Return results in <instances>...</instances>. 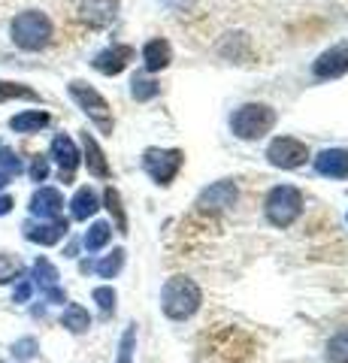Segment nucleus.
Listing matches in <instances>:
<instances>
[{
    "label": "nucleus",
    "instance_id": "f257e3e1",
    "mask_svg": "<svg viewBox=\"0 0 348 363\" xmlns=\"http://www.w3.org/2000/svg\"><path fill=\"white\" fill-rule=\"evenodd\" d=\"M52 33H55L52 18L40 13V9H25L9 25V37H13V43L21 52H43L52 43Z\"/></svg>",
    "mask_w": 348,
    "mask_h": 363
},
{
    "label": "nucleus",
    "instance_id": "f03ea898",
    "mask_svg": "<svg viewBox=\"0 0 348 363\" xmlns=\"http://www.w3.org/2000/svg\"><path fill=\"white\" fill-rule=\"evenodd\" d=\"M200 303H203V294H200L197 281H191L188 276H173L161 291V309L173 321L191 318L200 309Z\"/></svg>",
    "mask_w": 348,
    "mask_h": 363
},
{
    "label": "nucleus",
    "instance_id": "7ed1b4c3",
    "mask_svg": "<svg viewBox=\"0 0 348 363\" xmlns=\"http://www.w3.org/2000/svg\"><path fill=\"white\" fill-rule=\"evenodd\" d=\"M276 128V109L266 104H245L230 116V130L240 140H261Z\"/></svg>",
    "mask_w": 348,
    "mask_h": 363
},
{
    "label": "nucleus",
    "instance_id": "20e7f679",
    "mask_svg": "<svg viewBox=\"0 0 348 363\" xmlns=\"http://www.w3.org/2000/svg\"><path fill=\"white\" fill-rule=\"evenodd\" d=\"M264 212H266L269 224H276V227H291V224L300 218V212H303V194H300L294 185H276V188L266 194Z\"/></svg>",
    "mask_w": 348,
    "mask_h": 363
},
{
    "label": "nucleus",
    "instance_id": "39448f33",
    "mask_svg": "<svg viewBox=\"0 0 348 363\" xmlns=\"http://www.w3.org/2000/svg\"><path fill=\"white\" fill-rule=\"evenodd\" d=\"M70 97L79 104V109L85 112L88 118H91L94 124L103 133H112V116H109V104L103 97L97 94V91L88 85V82H79V79H73L70 82Z\"/></svg>",
    "mask_w": 348,
    "mask_h": 363
},
{
    "label": "nucleus",
    "instance_id": "423d86ee",
    "mask_svg": "<svg viewBox=\"0 0 348 363\" xmlns=\"http://www.w3.org/2000/svg\"><path fill=\"white\" fill-rule=\"evenodd\" d=\"M185 164V155L179 149H149L142 155V167L158 185H170L176 179V173L182 169Z\"/></svg>",
    "mask_w": 348,
    "mask_h": 363
},
{
    "label": "nucleus",
    "instance_id": "0eeeda50",
    "mask_svg": "<svg viewBox=\"0 0 348 363\" xmlns=\"http://www.w3.org/2000/svg\"><path fill=\"white\" fill-rule=\"evenodd\" d=\"M266 161L282 169H297L309 161V149H306V143L294 140V136H276L266 149Z\"/></svg>",
    "mask_w": 348,
    "mask_h": 363
},
{
    "label": "nucleus",
    "instance_id": "6e6552de",
    "mask_svg": "<svg viewBox=\"0 0 348 363\" xmlns=\"http://www.w3.org/2000/svg\"><path fill=\"white\" fill-rule=\"evenodd\" d=\"M52 157H55V164H58L61 182H73L76 169H79L82 155H79V149H76V143H73L67 133H58V136L52 140Z\"/></svg>",
    "mask_w": 348,
    "mask_h": 363
},
{
    "label": "nucleus",
    "instance_id": "1a4fd4ad",
    "mask_svg": "<svg viewBox=\"0 0 348 363\" xmlns=\"http://www.w3.org/2000/svg\"><path fill=\"white\" fill-rule=\"evenodd\" d=\"M118 16V0H82L79 4V21L88 28H109Z\"/></svg>",
    "mask_w": 348,
    "mask_h": 363
},
{
    "label": "nucleus",
    "instance_id": "9d476101",
    "mask_svg": "<svg viewBox=\"0 0 348 363\" xmlns=\"http://www.w3.org/2000/svg\"><path fill=\"white\" fill-rule=\"evenodd\" d=\"M233 203H237V185H233L230 179H221L215 185L203 188V194L197 197L200 212H221V209L233 206Z\"/></svg>",
    "mask_w": 348,
    "mask_h": 363
},
{
    "label": "nucleus",
    "instance_id": "9b49d317",
    "mask_svg": "<svg viewBox=\"0 0 348 363\" xmlns=\"http://www.w3.org/2000/svg\"><path fill=\"white\" fill-rule=\"evenodd\" d=\"M312 70H315L318 79H339V76H345L348 73V43L330 45L327 52H321Z\"/></svg>",
    "mask_w": 348,
    "mask_h": 363
},
{
    "label": "nucleus",
    "instance_id": "f8f14e48",
    "mask_svg": "<svg viewBox=\"0 0 348 363\" xmlns=\"http://www.w3.org/2000/svg\"><path fill=\"white\" fill-rule=\"evenodd\" d=\"M133 61V49L130 45H109L100 55H94V70L103 73V76H118L125 67Z\"/></svg>",
    "mask_w": 348,
    "mask_h": 363
},
{
    "label": "nucleus",
    "instance_id": "ddd939ff",
    "mask_svg": "<svg viewBox=\"0 0 348 363\" xmlns=\"http://www.w3.org/2000/svg\"><path fill=\"white\" fill-rule=\"evenodd\" d=\"M67 224L64 218H55V221H43V224H25V240L28 242H37V245H55L67 236Z\"/></svg>",
    "mask_w": 348,
    "mask_h": 363
},
{
    "label": "nucleus",
    "instance_id": "4468645a",
    "mask_svg": "<svg viewBox=\"0 0 348 363\" xmlns=\"http://www.w3.org/2000/svg\"><path fill=\"white\" fill-rule=\"evenodd\" d=\"M64 209V197L58 188H40L37 194L30 197V212L37 218H46V221H55Z\"/></svg>",
    "mask_w": 348,
    "mask_h": 363
},
{
    "label": "nucleus",
    "instance_id": "2eb2a0df",
    "mask_svg": "<svg viewBox=\"0 0 348 363\" xmlns=\"http://www.w3.org/2000/svg\"><path fill=\"white\" fill-rule=\"evenodd\" d=\"M315 169L330 179H348V152L345 149H324L315 157Z\"/></svg>",
    "mask_w": 348,
    "mask_h": 363
},
{
    "label": "nucleus",
    "instance_id": "dca6fc26",
    "mask_svg": "<svg viewBox=\"0 0 348 363\" xmlns=\"http://www.w3.org/2000/svg\"><path fill=\"white\" fill-rule=\"evenodd\" d=\"M142 61H145V70L149 73H158L164 67H170L173 61V49L167 40H149L142 45Z\"/></svg>",
    "mask_w": 348,
    "mask_h": 363
},
{
    "label": "nucleus",
    "instance_id": "f3484780",
    "mask_svg": "<svg viewBox=\"0 0 348 363\" xmlns=\"http://www.w3.org/2000/svg\"><path fill=\"white\" fill-rule=\"evenodd\" d=\"M49 112L43 109H28V112H18V116L9 118V130L16 133H37L43 128H49Z\"/></svg>",
    "mask_w": 348,
    "mask_h": 363
},
{
    "label": "nucleus",
    "instance_id": "a211bd4d",
    "mask_svg": "<svg viewBox=\"0 0 348 363\" xmlns=\"http://www.w3.org/2000/svg\"><path fill=\"white\" fill-rule=\"evenodd\" d=\"M82 145H85V164H88V173L97 176V179H109V164H106V155L100 152V145L91 133H82Z\"/></svg>",
    "mask_w": 348,
    "mask_h": 363
},
{
    "label": "nucleus",
    "instance_id": "6ab92c4d",
    "mask_svg": "<svg viewBox=\"0 0 348 363\" xmlns=\"http://www.w3.org/2000/svg\"><path fill=\"white\" fill-rule=\"evenodd\" d=\"M97 209H100V200H97V194H94V191L88 188V185H85V188H79V191L73 194L70 212H73V218H76V221H88Z\"/></svg>",
    "mask_w": 348,
    "mask_h": 363
},
{
    "label": "nucleus",
    "instance_id": "aec40b11",
    "mask_svg": "<svg viewBox=\"0 0 348 363\" xmlns=\"http://www.w3.org/2000/svg\"><path fill=\"white\" fill-rule=\"evenodd\" d=\"M33 279H37V285L46 291V294H52V291H58V269H55L46 257H37L33 260Z\"/></svg>",
    "mask_w": 348,
    "mask_h": 363
},
{
    "label": "nucleus",
    "instance_id": "412c9836",
    "mask_svg": "<svg viewBox=\"0 0 348 363\" xmlns=\"http://www.w3.org/2000/svg\"><path fill=\"white\" fill-rule=\"evenodd\" d=\"M61 324H64L70 333H85L88 327H91V315H88L79 303H70V306H67V309H64Z\"/></svg>",
    "mask_w": 348,
    "mask_h": 363
},
{
    "label": "nucleus",
    "instance_id": "4be33fe9",
    "mask_svg": "<svg viewBox=\"0 0 348 363\" xmlns=\"http://www.w3.org/2000/svg\"><path fill=\"white\" fill-rule=\"evenodd\" d=\"M103 203H106L109 215L116 218V230L118 233H128V215H125V206H121V194L112 185L103 191Z\"/></svg>",
    "mask_w": 348,
    "mask_h": 363
},
{
    "label": "nucleus",
    "instance_id": "5701e85b",
    "mask_svg": "<svg viewBox=\"0 0 348 363\" xmlns=\"http://www.w3.org/2000/svg\"><path fill=\"white\" fill-rule=\"evenodd\" d=\"M6 100H33V104H37L40 94H37V91H33L30 85L4 82V79H0V104H6Z\"/></svg>",
    "mask_w": 348,
    "mask_h": 363
},
{
    "label": "nucleus",
    "instance_id": "b1692460",
    "mask_svg": "<svg viewBox=\"0 0 348 363\" xmlns=\"http://www.w3.org/2000/svg\"><path fill=\"white\" fill-rule=\"evenodd\" d=\"M109 236H112V227L106 224V221H97V224H91L88 227V233H85V248L88 252H100L106 242H109Z\"/></svg>",
    "mask_w": 348,
    "mask_h": 363
},
{
    "label": "nucleus",
    "instance_id": "393cba45",
    "mask_svg": "<svg viewBox=\"0 0 348 363\" xmlns=\"http://www.w3.org/2000/svg\"><path fill=\"white\" fill-rule=\"evenodd\" d=\"M130 94H133V100H152V97H158L161 94V85L155 82V79H149V76H133V82H130Z\"/></svg>",
    "mask_w": 348,
    "mask_h": 363
},
{
    "label": "nucleus",
    "instance_id": "a878e982",
    "mask_svg": "<svg viewBox=\"0 0 348 363\" xmlns=\"http://www.w3.org/2000/svg\"><path fill=\"white\" fill-rule=\"evenodd\" d=\"M125 267V252L121 248H116L112 255H106L100 264H94V269H97V276L100 279H112V276H118V269Z\"/></svg>",
    "mask_w": 348,
    "mask_h": 363
},
{
    "label": "nucleus",
    "instance_id": "bb28decb",
    "mask_svg": "<svg viewBox=\"0 0 348 363\" xmlns=\"http://www.w3.org/2000/svg\"><path fill=\"white\" fill-rule=\"evenodd\" d=\"M327 363H348V330L336 333L327 342Z\"/></svg>",
    "mask_w": 348,
    "mask_h": 363
},
{
    "label": "nucleus",
    "instance_id": "cd10ccee",
    "mask_svg": "<svg viewBox=\"0 0 348 363\" xmlns=\"http://www.w3.org/2000/svg\"><path fill=\"white\" fill-rule=\"evenodd\" d=\"M21 279V260L16 255H0V285Z\"/></svg>",
    "mask_w": 348,
    "mask_h": 363
},
{
    "label": "nucleus",
    "instance_id": "c85d7f7f",
    "mask_svg": "<svg viewBox=\"0 0 348 363\" xmlns=\"http://www.w3.org/2000/svg\"><path fill=\"white\" fill-rule=\"evenodd\" d=\"M133 348H137V324H130L118 342V360L116 363H133Z\"/></svg>",
    "mask_w": 348,
    "mask_h": 363
},
{
    "label": "nucleus",
    "instance_id": "c756f323",
    "mask_svg": "<svg viewBox=\"0 0 348 363\" xmlns=\"http://www.w3.org/2000/svg\"><path fill=\"white\" fill-rule=\"evenodd\" d=\"M0 169H6L9 176H18L21 173V157L9 149V145L0 143Z\"/></svg>",
    "mask_w": 348,
    "mask_h": 363
},
{
    "label": "nucleus",
    "instance_id": "7c9ffc66",
    "mask_svg": "<svg viewBox=\"0 0 348 363\" xmlns=\"http://www.w3.org/2000/svg\"><path fill=\"white\" fill-rule=\"evenodd\" d=\"M91 297H94V303L100 306V312H103V315L116 312V291H112V288H94Z\"/></svg>",
    "mask_w": 348,
    "mask_h": 363
},
{
    "label": "nucleus",
    "instance_id": "2f4dec72",
    "mask_svg": "<svg viewBox=\"0 0 348 363\" xmlns=\"http://www.w3.org/2000/svg\"><path fill=\"white\" fill-rule=\"evenodd\" d=\"M33 354H37V339H33V336L18 339V342L13 345V357L16 360H30Z\"/></svg>",
    "mask_w": 348,
    "mask_h": 363
},
{
    "label": "nucleus",
    "instance_id": "473e14b6",
    "mask_svg": "<svg viewBox=\"0 0 348 363\" xmlns=\"http://www.w3.org/2000/svg\"><path fill=\"white\" fill-rule=\"evenodd\" d=\"M46 176H49V157L33 155V161H30V179L33 182H46Z\"/></svg>",
    "mask_w": 348,
    "mask_h": 363
},
{
    "label": "nucleus",
    "instance_id": "72a5a7b5",
    "mask_svg": "<svg viewBox=\"0 0 348 363\" xmlns=\"http://www.w3.org/2000/svg\"><path fill=\"white\" fill-rule=\"evenodd\" d=\"M30 294H33V281H30V279H21L18 288H16V294H13V300H16V303H28Z\"/></svg>",
    "mask_w": 348,
    "mask_h": 363
},
{
    "label": "nucleus",
    "instance_id": "f704fd0d",
    "mask_svg": "<svg viewBox=\"0 0 348 363\" xmlns=\"http://www.w3.org/2000/svg\"><path fill=\"white\" fill-rule=\"evenodd\" d=\"M9 209H13V197H9V194H6V197H0V215H6Z\"/></svg>",
    "mask_w": 348,
    "mask_h": 363
},
{
    "label": "nucleus",
    "instance_id": "c9c22d12",
    "mask_svg": "<svg viewBox=\"0 0 348 363\" xmlns=\"http://www.w3.org/2000/svg\"><path fill=\"white\" fill-rule=\"evenodd\" d=\"M9 179H13V176H9L6 169H0V188H6V185H9Z\"/></svg>",
    "mask_w": 348,
    "mask_h": 363
}]
</instances>
